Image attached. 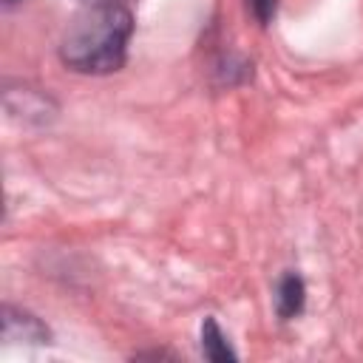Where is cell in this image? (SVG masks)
I'll use <instances>...</instances> for the list:
<instances>
[{"instance_id":"cell-4","label":"cell","mask_w":363,"mask_h":363,"mask_svg":"<svg viewBox=\"0 0 363 363\" xmlns=\"http://www.w3.org/2000/svg\"><path fill=\"white\" fill-rule=\"evenodd\" d=\"M14 326H17V318H14V312L6 306V340H11V337H14ZM43 335H45V329H43L34 318L23 315V337H26V340H31V337H43Z\"/></svg>"},{"instance_id":"cell-1","label":"cell","mask_w":363,"mask_h":363,"mask_svg":"<svg viewBox=\"0 0 363 363\" xmlns=\"http://www.w3.org/2000/svg\"><path fill=\"white\" fill-rule=\"evenodd\" d=\"M133 14L122 3L85 6L62 31L60 60L79 74H111L125 65Z\"/></svg>"},{"instance_id":"cell-3","label":"cell","mask_w":363,"mask_h":363,"mask_svg":"<svg viewBox=\"0 0 363 363\" xmlns=\"http://www.w3.org/2000/svg\"><path fill=\"white\" fill-rule=\"evenodd\" d=\"M201 349L210 360H233L235 357V352L230 349L224 332L218 329V323L213 318H207L204 326H201Z\"/></svg>"},{"instance_id":"cell-7","label":"cell","mask_w":363,"mask_h":363,"mask_svg":"<svg viewBox=\"0 0 363 363\" xmlns=\"http://www.w3.org/2000/svg\"><path fill=\"white\" fill-rule=\"evenodd\" d=\"M3 3H6V6H14V3H20V0H3Z\"/></svg>"},{"instance_id":"cell-6","label":"cell","mask_w":363,"mask_h":363,"mask_svg":"<svg viewBox=\"0 0 363 363\" xmlns=\"http://www.w3.org/2000/svg\"><path fill=\"white\" fill-rule=\"evenodd\" d=\"M85 6H99V3H119V0H82Z\"/></svg>"},{"instance_id":"cell-5","label":"cell","mask_w":363,"mask_h":363,"mask_svg":"<svg viewBox=\"0 0 363 363\" xmlns=\"http://www.w3.org/2000/svg\"><path fill=\"white\" fill-rule=\"evenodd\" d=\"M275 6H278V0H247V9L252 11V17L261 26H267L275 17Z\"/></svg>"},{"instance_id":"cell-2","label":"cell","mask_w":363,"mask_h":363,"mask_svg":"<svg viewBox=\"0 0 363 363\" xmlns=\"http://www.w3.org/2000/svg\"><path fill=\"white\" fill-rule=\"evenodd\" d=\"M303 298H306V289H303V281L298 272H286L281 281H278V289H275V309L281 318H295L301 315L303 309Z\"/></svg>"}]
</instances>
